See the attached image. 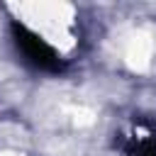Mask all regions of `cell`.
<instances>
[{"label": "cell", "mask_w": 156, "mask_h": 156, "mask_svg": "<svg viewBox=\"0 0 156 156\" xmlns=\"http://www.w3.org/2000/svg\"><path fill=\"white\" fill-rule=\"evenodd\" d=\"M15 32H17V46L24 51V56H27L32 63H37V66H41V68H58V66H61L56 51H54L46 41H41V37L27 32L24 27H15Z\"/></svg>", "instance_id": "cell-1"}, {"label": "cell", "mask_w": 156, "mask_h": 156, "mask_svg": "<svg viewBox=\"0 0 156 156\" xmlns=\"http://www.w3.org/2000/svg\"><path fill=\"white\" fill-rule=\"evenodd\" d=\"M134 156H156V144L151 141H136V146L132 149Z\"/></svg>", "instance_id": "cell-2"}]
</instances>
